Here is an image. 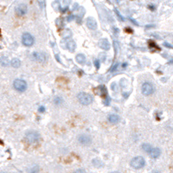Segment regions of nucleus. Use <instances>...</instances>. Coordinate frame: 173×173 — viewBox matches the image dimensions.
I'll use <instances>...</instances> for the list:
<instances>
[{
	"label": "nucleus",
	"mask_w": 173,
	"mask_h": 173,
	"mask_svg": "<svg viewBox=\"0 0 173 173\" xmlns=\"http://www.w3.org/2000/svg\"><path fill=\"white\" fill-rule=\"evenodd\" d=\"M155 89H154V86L151 85V83L149 82H145L143 85H142V88H141V92L144 95H151L154 93Z\"/></svg>",
	"instance_id": "5"
},
{
	"label": "nucleus",
	"mask_w": 173,
	"mask_h": 173,
	"mask_svg": "<svg viewBox=\"0 0 173 173\" xmlns=\"http://www.w3.org/2000/svg\"><path fill=\"white\" fill-rule=\"evenodd\" d=\"M66 46H67V49L69 50V51L75 52V50L76 49V43H75V42L74 40L69 39L66 43Z\"/></svg>",
	"instance_id": "13"
},
{
	"label": "nucleus",
	"mask_w": 173,
	"mask_h": 173,
	"mask_svg": "<svg viewBox=\"0 0 173 173\" xmlns=\"http://www.w3.org/2000/svg\"><path fill=\"white\" fill-rule=\"evenodd\" d=\"M108 120L112 124H117L120 121V116L117 114H110L108 116Z\"/></svg>",
	"instance_id": "14"
},
{
	"label": "nucleus",
	"mask_w": 173,
	"mask_h": 173,
	"mask_svg": "<svg viewBox=\"0 0 173 173\" xmlns=\"http://www.w3.org/2000/svg\"><path fill=\"white\" fill-rule=\"evenodd\" d=\"M32 59L38 62H44L46 61V56L39 52H34L32 54Z\"/></svg>",
	"instance_id": "10"
},
{
	"label": "nucleus",
	"mask_w": 173,
	"mask_h": 173,
	"mask_svg": "<svg viewBox=\"0 0 173 173\" xmlns=\"http://www.w3.org/2000/svg\"><path fill=\"white\" fill-rule=\"evenodd\" d=\"M113 30H114V32L115 33V35H118L119 32H120V30H119L116 27H114V28H113Z\"/></svg>",
	"instance_id": "28"
},
{
	"label": "nucleus",
	"mask_w": 173,
	"mask_h": 173,
	"mask_svg": "<svg viewBox=\"0 0 173 173\" xmlns=\"http://www.w3.org/2000/svg\"><path fill=\"white\" fill-rule=\"evenodd\" d=\"M27 11H28L27 5H24V4L18 5L15 9V11L17 14V16H24L27 13Z\"/></svg>",
	"instance_id": "8"
},
{
	"label": "nucleus",
	"mask_w": 173,
	"mask_h": 173,
	"mask_svg": "<svg viewBox=\"0 0 173 173\" xmlns=\"http://www.w3.org/2000/svg\"><path fill=\"white\" fill-rule=\"evenodd\" d=\"M99 47L104 50H108L110 49V43L108 42L107 39L106 38H102L99 41Z\"/></svg>",
	"instance_id": "11"
},
{
	"label": "nucleus",
	"mask_w": 173,
	"mask_h": 173,
	"mask_svg": "<svg viewBox=\"0 0 173 173\" xmlns=\"http://www.w3.org/2000/svg\"><path fill=\"white\" fill-rule=\"evenodd\" d=\"M11 66H12L13 68L17 69V68H19V67L21 66V61H20L18 58H14V59H12V61H11Z\"/></svg>",
	"instance_id": "16"
},
{
	"label": "nucleus",
	"mask_w": 173,
	"mask_h": 173,
	"mask_svg": "<svg viewBox=\"0 0 173 173\" xmlns=\"http://www.w3.org/2000/svg\"><path fill=\"white\" fill-rule=\"evenodd\" d=\"M75 60H76V61H77L78 63H80V64H84V63L86 62V57H85V55H84L83 54H79V55H77L76 57H75Z\"/></svg>",
	"instance_id": "15"
},
{
	"label": "nucleus",
	"mask_w": 173,
	"mask_h": 173,
	"mask_svg": "<svg viewBox=\"0 0 173 173\" xmlns=\"http://www.w3.org/2000/svg\"><path fill=\"white\" fill-rule=\"evenodd\" d=\"M54 102H55L56 105H60V104H61V102H62V99H61V97H55V100H54Z\"/></svg>",
	"instance_id": "21"
},
{
	"label": "nucleus",
	"mask_w": 173,
	"mask_h": 173,
	"mask_svg": "<svg viewBox=\"0 0 173 173\" xmlns=\"http://www.w3.org/2000/svg\"><path fill=\"white\" fill-rule=\"evenodd\" d=\"M94 65H95V68L97 69H100V60H94Z\"/></svg>",
	"instance_id": "23"
},
{
	"label": "nucleus",
	"mask_w": 173,
	"mask_h": 173,
	"mask_svg": "<svg viewBox=\"0 0 173 173\" xmlns=\"http://www.w3.org/2000/svg\"><path fill=\"white\" fill-rule=\"evenodd\" d=\"M100 60H101L102 61H104L106 60V55L103 54V53L100 54Z\"/></svg>",
	"instance_id": "25"
},
{
	"label": "nucleus",
	"mask_w": 173,
	"mask_h": 173,
	"mask_svg": "<svg viewBox=\"0 0 173 173\" xmlns=\"http://www.w3.org/2000/svg\"><path fill=\"white\" fill-rule=\"evenodd\" d=\"M151 173H160V172H159L158 170H154V171H153Z\"/></svg>",
	"instance_id": "33"
},
{
	"label": "nucleus",
	"mask_w": 173,
	"mask_h": 173,
	"mask_svg": "<svg viewBox=\"0 0 173 173\" xmlns=\"http://www.w3.org/2000/svg\"><path fill=\"white\" fill-rule=\"evenodd\" d=\"M78 100L79 102L81 104V105H85V106H88V105H90L93 101V98L92 96L88 94V93H84V92H81L78 94Z\"/></svg>",
	"instance_id": "1"
},
{
	"label": "nucleus",
	"mask_w": 173,
	"mask_h": 173,
	"mask_svg": "<svg viewBox=\"0 0 173 173\" xmlns=\"http://www.w3.org/2000/svg\"><path fill=\"white\" fill-rule=\"evenodd\" d=\"M112 173H120V172H119V171H114V172H112Z\"/></svg>",
	"instance_id": "34"
},
{
	"label": "nucleus",
	"mask_w": 173,
	"mask_h": 173,
	"mask_svg": "<svg viewBox=\"0 0 173 173\" xmlns=\"http://www.w3.org/2000/svg\"><path fill=\"white\" fill-rule=\"evenodd\" d=\"M151 27H154V25H146V29H151Z\"/></svg>",
	"instance_id": "31"
},
{
	"label": "nucleus",
	"mask_w": 173,
	"mask_h": 173,
	"mask_svg": "<svg viewBox=\"0 0 173 173\" xmlns=\"http://www.w3.org/2000/svg\"><path fill=\"white\" fill-rule=\"evenodd\" d=\"M118 67H119V62H115L113 66L111 67V69H110V72H114V71H115L117 69H118Z\"/></svg>",
	"instance_id": "20"
},
{
	"label": "nucleus",
	"mask_w": 173,
	"mask_h": 173,
	"mask_svg": "<svg viewBox=\"0 0 173 173\" xmlns=\"http://www.w3.org/2000/svg\"><path fill=\"white\" fill-rule=\"evenodd\" d=\"M114 11H115L116 15L118 16V17H119V18H120V19L121 21H125V18H124V17H123L121 16V14H120V13L119 12V11H118V10L116 9V8L114 9Z\"/></svg>",
	"instance_id": "22"
},
{
	"label": "nucleus",
	"mask_w": 173,
	"mask_h": 173,
	"mask_svg": "<svg viewBox=\"0 0 173 173\" xmlns=\"http://www.w3.org/2000/svg\"><path fill=\"white\" fill-rule=\"evenodd\" d=\"M142 150L147 153H150L151 151L153 150V147H151V145L149 144H143L142 145Z\"/></svg>",
	"instance_id": "18"
},
{
	"label": "nucleus",
	"mask_w": 173,
	"mask_h": 173,
	"mask_svg": "<svg viewBox=\"0 0 173 173\" xmlns=\"http://www.w3.org/2000/svg\"><path fill=\"white\" fill-rule=\"evenodd\" d=\"M114 47H115V50H116V52H117V50H119V48H120V45L118 44V42H117L116 41L114 42Z\"/></svg>",
	"instance_id": "26"
},
{
	"label": "nucleus",
	"mask_w": 173,
	"mask_h": 173,
	"mask_svg": "<svg viewBox=\"0 0 173 173\" xmlns=\"http://www.w3.org/2000/svg\"><path fill=\"white\" fill-rule=\"evenodd\" d=\"M25 139L26 140L30 143V144H35L36 142H38L39 139H40V135L37 132H35V131H30V132H28L25 135Z\"/></svg>",
	"instance_id": "4"
},
{
	"label": "nucleus",
	"mask_w": 173,
	"mask_h": 173,
	"mask_svg": "<svg viewBox=\"0 0 173 173\" xmlns=\"http://www.w3.org/2000/svg\"><path fill=\"white\" fill-rule=\"evenodd\" d=\"M145 160L144 159L143 157H135L134 158L132 159V161L130 162V165L134 169H141L145 166Z\"/></svg>",
	"instance_id": "2"
},
{
	"label": "nucleus",
	"mask_w": 173,
	"mask_h": 173,
	"mask_svg": "<svg viewBox=\"0 0 173 173\" xmlns=\"http://www.w3.org/2000/svg\"><path fill=\"white\" fill-rule=\"evenodd\" d=\"M86 26H88V28L89 30H95L98 27L97 25V22L96 20L94 18V17H88V18H86Z\"/></svg>",
	"instance_id": "9"
},
{
	"label": "nucleus",
	"mask_w": 173,
	"mask_h": 173,
	"mask_svg": "<svg viewBox=\"0 0 173 173\" xmlns=\"http://www.w3.org/2000/svg\"><path fill=\"white\" fill-rule=\"evenodd\" d=\"M44 110H45V107L44 106H40L39 107V109H38V111L40 112V113H43V112H44Z\"/></svg>",
	"instance_id": "27"
},
{
	"label": "nucleus",
	"mask_w": 173,
	"mask_h": 173,
	"mask_svg": "<svg viewBox=\"0 0 173 173\" xmlns=\"http://www.w3.org/2000/svg\"><path fill=\"white\" fill-rule=\"evenodd\" d=\"M13 86H14V88L18 92H24L27 88V83L24 80L17 79L13 82Z\"/></svg>",
	"instance_id": "3"
},
{
	"label": "nucleus",
	"mask_w": 173,
	"mask_h": 173,
	"mask_svg": "<svg viewBox=\"0 0 173 173\" xmlns=\"http://www.w3.org/2000/svg\"><path fill=\"white\" fill-rule=\"evenodd\" d=\"M73 18H74V17H73V16H69V17H68V20H70V19L72 20Z\"/></svg>",
	"instance_id": "32"
},
{
	"label": "nucleus",
	"mask_w": 173,
	"mask_h": 173,
	"mask_svg": "<svg viewBox=\"0 0 173 173\" xmlns=\"http://www.w3.org/2000/svg\"><path fill=\"white\" fill-rule=\"evenodd\" d=\"M164 46L167 47V48H170V49H173V46L171 44H170V43H168V42H164Z\"/></svg>",
	"instance_id": "24"
},
{
	"label": "nucleus",
	"mask_w": 173,
	"mask_h": 173,
	"mask_svg": "<svg viewBox=\"0 0 173 173\" xmlns=\"http://www.w3.org/2000/svg\"><path fill=\"white\" fill-rule=\"evenodd\" d=\"M29 173H38L39 172V166L36 164H34L32 166H30L28 170Z\"/></svg>",
	"instance_id": "19"
},
{
	"label": "nucleus",
	"mask_w": 173,
	"mask_h": 173,
	"mask_svg": "<svg viewBox=\"0 0 173 173\" xmlns=\"http://www.w3.org/2000/svg\"><path fill=\"white\" fill-rule=\"evenodd\" d=\"M161 154V150L158 147L153 148V150L151 151V153H149V155L151 156V158H158Z\"/></svg>",
	"instance_id": "12"
},
{
	"label": "nucleus",
	"mask_w": 173,
	"mask_h": 173,
	"mask_svg": "<svg viewBox=\"0 0 173 173\" xmlns=\"http://www.w3.org/2000/svg\"><path fill=\"white\" fill-rule=\"evenodd\" d=\"M75 173H86V171H85L84 170H82V169H79V170H77Z\"/></svg>",
	"instance_id": "29"
},
{
	"label": "nucleus",
	"mask_w": 173,
	"mask_h": 173,
	"mask_svg": "<svg viewBox=\"0 0 173 173\" xmlns=\"http://www.w3.org/2000/svg\"><path fill=\"white\" fill-rule=\"evenodd\" d=\"M130 20H131V21H132V23H133V24H134L135 25H139V24L137 23V22H136V21H135L134 19H133V18H130Z\"/></svg>",
	"instance_id": "30"
},
{
	"label": "nucleus",
	"mask_w": 173,
	"mask_h": 173,
	"mask_svg": "<svg viewBox=\"0 0 173 173\" xmlns=\"http://www.w3.org/2000/svg\"><path fill=\"white\" fill-rule=\"evenodd\" d=\"M0 63H1L2 66L7 67L8 65L10 64V61H9V59L6 56H2L1 58H0Z\"/></svg>",
	"instance_id": "17"
},
{
	"label": "nucleus",
	"mask_w": 173,
	"mask_h": 173,
	"mask_svg": "<svg viewBox=\"0 0 173 173\" xmlns=\"http://www.w3.org/2000/svg\"><path fill=\"white\" fill-rule=\"evenodd\" d=\"M34 42H35V39L33 36L30 35V33H24L22 36V42H23V44L26 47L32 46L34 44Z\"/></svg>",
	"instance_id": "6"
},
{
	"label": "nucleus",
	"mask_w": 173,
	"mask_h": 173,
	"mask_svg": "<svg viewBox=\"0 0 173 173\" xmlns=\"http://www.w3.org/2000/svg\"><path fill=\"white\" fill-rule=\"evenodd\" d=\"M78 141H79L80 144H81L83 145H89L91 143L92 139L88 134H81L78 137Z\"/></svg>",
	"instance_id": "7"
}]
</instances>
